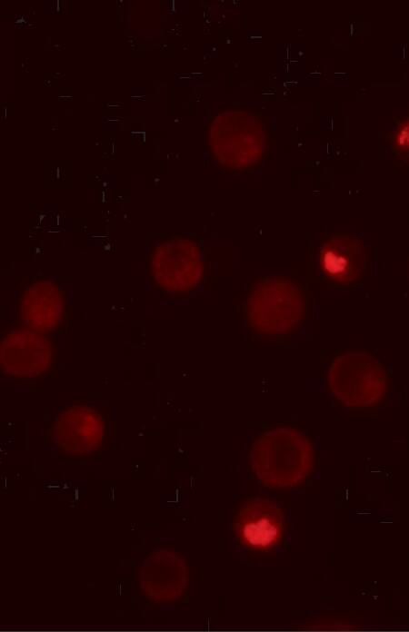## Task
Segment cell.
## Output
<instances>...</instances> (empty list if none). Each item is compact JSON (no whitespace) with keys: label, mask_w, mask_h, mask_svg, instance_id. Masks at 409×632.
<instances>
[{"label":"cell","mask_w":409,"mask_h":632,"mask_svg":"<svg viewBox=\"0 0 409 632\" xmlns=\"http://www.w3.org/2000/svg\"><path fill=\"white\" fill-rule=\"evenodd\" d=\"M259 481L271 489L294 487L309 476L314 465L310 440L298 430L282 427L260 435L249 453Z\"/></svg>","instance_id":"6da1fadb"},{"label":"cell","mask_w":409,"mask_h":632,"mask_svg":"<svg viewBox=\"0 0 409 632\" xmlns=\"http://www.w3.org/2000/svg\"><path fill=\"white\" fill-rule=\"evenodd\" d=\"M333 394L349 407H367L383 399L387 376L378 360L364 351H349L337 356L327 374Z\"/></svg>","instance_id":"7a4b0ae2"},{"label":"cell","mask_w":409,"mask_h":632,"mask_svg":"<svg viewBox=\"0 0 409 632\" xmlns=\"http://www.w3.org/2000/svg\"><path fill=\"white\" fill-rule=\"evenodd\" d=\"M304 311L301 290L281 278L258 282L250 292L246 303L250 324L264 334H282L291 331L301 321Z\"/></svg>","instance_id":"3957f363"},{"label":"cell","mask_w":409,"mask_h":632,"mask_svg":"<svg viewBox=\"0 0 409 632\" xmlns=\"http://www.w3.org/2000/svg\"><path fill=\"white\" fill-rule=\"evenodd\" d=\"M151 266L157 283L173 292L193 289L203 274L199 247L183 238H173L158 245L153 253Z\"/></svg>","instance_id":"277c9868"},{"label":"cell","mask_w":409,"mask_h":632,"mask_svg":"<svg viewBox=\"0 0 409 632\" xmlns=\"http://www.w3.org/2000/svg\"><path fill=\"white\" fill-rule=\"evenodd\" d=\"M233 528L243 548L256 553L269 552L283 538L284 516L275 502L252 499L238 510Z\"/></svg>","instance_id":"5b68a950"},{"label":"cell","mask_w":409,"mask_h":632,"mask_svg":"<svg viewBox=\"0 0 409 632\" xmlns=\"http://www.w3.org/2000/svg\"><path fill=\"white\" fill-rule=\"evenodd\" d=\"M1 369L16 377H35L43 373L52 360L47 339L34 330H15L1 342Z\"/></svg>","instance_id":"8992f818"},{"label":"cell","mask_w":409,"mask_h":632,"mask_svg":"<svg viewBox=\"0 0 409 632\" xmlns=\"http://www.w3.org/2000/svg\"><path fill=\"white\" fill-rule=\"evenodd\" d=\"M104 430V421L95 410L74 406L57 417L54 435L61 449L72 455H83L99 446Z\"/></svg>","instance_id":"52a82bcc"},{"label":"cell","mask_w":409,"mask_h":632,"mask_svg":"<svg viewBox=\"0 0 409 632\" xmlns=\"http://www.w3.org/2000/svg\"><path fill=\"white\" fill-rule=\"evenodd\" d=\"M189 574L185 559L171 551H155L144 563L142 587L155 602H170L182 596Z\"/></svg>","instance_id":"ba28073f"},{"label":"cell","mask_w":409,"mask_h":632,"mask_svg":"<svg viewBox=\"0 0 409 632\" xmlns=\"http://www.w3.org/2000/svg\"><path fill=\"white\" fill-rule=\"evenodd\" d=\"M323 272L338 282H350L357 279L366 265V252L357 238L337 234L327 240L319 255Z\"/></svg>","instance_id":"9c48e42d"},{"label":"cell","mask_w":409,"mask_h":632,"mask_svg":"<svg viewBox=\"0 0 409 632\" xmlns=\"http://www.w3.org/2000/svg\"><path fill=\"white\" fill-rule=\"evenodd\" d=\"M64 312V298L59 287L51 281L31 284L21 301L25 323L36 331H47L58 325Z\"/></svg>","instance_id":"30bf717a"},{"label":"cell","mask_w":409,"mask_h":632,"mask_svg":"<svg viewBox=\"0 0 409 632\" xmlns=\"http://www.w3.org/2000/svg\"><path fill=\"white\" fill-rule=\"evenodd\" d=\"M392 142L397 156L409 163V117L404 120L394 131Z\"/></svg>","instance_id":"8fae6325"}]
</instances>
